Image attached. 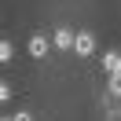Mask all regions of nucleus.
Returning a JSON list of instances; mask_svg holds the SVG:
<instances>
[{
    "label": "nucleus",
    "instance_id": "f257e3e1",
    "mask_svg": "<svg viewBox=\"0 0 121 121\" xmlns=\"http://www.w3.org/2000/svg\"><path fill=\"white\" fill-rule=\"evenodd\" d=\"M70 52H77L81 59H88V55L95 52V33H88V30L73 33V48H70Z\"/></svg>",
    "mask_w": 121,
    "mask_h": 121
},
{
    "label": "nucleus",
    "instance_id": "f03ea898",
    "mask_svg": "<svg viewBox=\"0 0 121 121\" xmlns=\"http://www.w3.org/2000/svg\"><path fill=\"white\" fill-rule=\"evenodd\" d=\"M48 44L59 48V52H70V48H73V30H70V26H59V30L52 33V40H48Z\"/></svg>",
    "mask_w": 121,
    "mask_h": 121
},
{
    "label": "nucleus",
    "instance_id": "7ed1b4c3",
    "mask_svg": "<svg viewBox=\"0 0 121 121\" xmlns=\"http://www.w3.org/2000/svg\"><path fill=\"white\" fill-rule=\"evenodd\" d=\"M103 70H106V77H121V52L117 48H110L103 55Z\"/></svg>",
    "mask_w": 121,
    "mask_h": 121
},
{
    "label": "nucleus",
    "instance_id": "20e7f679",
    "mask_svg": "<svg viewBox=\"0 0 121 121\" xmlns=\"http://www.w3.org/2000/svg\"><path fill=\"white\" fill-rule=\"evenodd\" d=\"M26 48H30V55H33V59H44V55H48V37H44V33H33Z\"/></svg>",
    "mask_w": 121,
    "mask_h": 121
},
{
    "label": "nucleus",
    "instance_id": "39448f33",
    "mask_svg": "<svg viewBox=\"0 0 121 121\" xmlns=\"http://www.w3.org/2000/svg\"><path fill=\"white\" fill-rule=\"evenodd\" d=\"M15 59V44L11 40H0V62H11Z\"/></svg>",
    "mask_w": 121,
    "mask_h": 121
},
{
    "label": "nucleus",
    "instance_id": "423d86ee",
    "mask_svg": "<svg viewBox=\"0 0 121 121\" xmlns=\"http://www.w3.org/2000/svg\"><path fill=\"white\" fill-rule=\"evenodd\" d=\"M106 95H110V99L121 95V77H106Z\"/></svg>",
    "mask_w": 121,
    "mask_h": 121
},
{
    "label": "nucleus",
    "instance_id": "0eeeda50",
    "mask_svg": "<svg viewBox=\"0 0 121 121\" xmlns=\"http://www.w3.org/2000/svg\"><path fill=\"white\" fill-rule=\"evenodd\" d=\"M11 95H15V92H11V84L0 81V103H11Z\"/></svg>",
    "mask_w": 121,
    "mask_h": 121
},
{
    "label": "nucleus",
    "instance_id": "6e6552de",
    "mask_svg": "<svg viewBox=\"0 0 121 121\" xmlns=\"http://www.w3.org/2000/svg\"><path fill=\"white\" fill-rule=\"evenodd\" d=\"M11 121H33V114L30 110H18V114H11Z\"/></svg>",
    "mask_w": 121,
    "mask_h": 121
},
{
    "label": "nucleus",
    "instance_id": "1a4fd4ad",
    "mask_svg": "<svg viewBox=\"0 0 121 121\" xmlns=\"http://www.w3.org/2000/svg\"><path fill=\"white\" fill-rule=\"evenodd\" d=\"M0 121H11V117H0Z\"/></svg>",
    "mask_w": 121,
    "mask_h": 121
}]
</instances>
